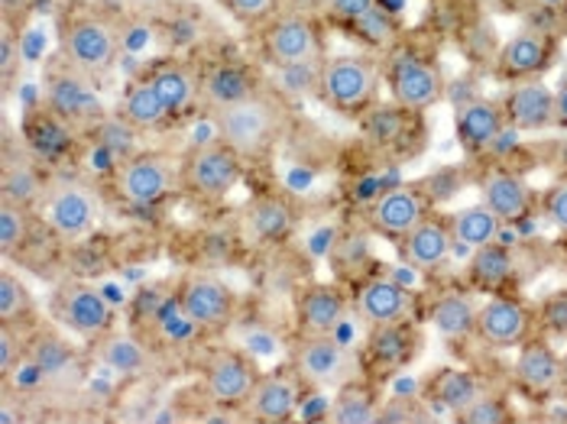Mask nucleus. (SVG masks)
I'll return each instance as SVG.
<instances>
[{
  "instance_id": "1",
  "label": "nucleus",
  "mask_w": 567,
  "mask_h": 424,
  "mask_svg": "<svg viewBox=\"0 0 567 424\" xmlns=\"http://www.w3.org/2000/svg\"><path fill=\"white\" fill-rule=\"evenodd\" d=\"M59 62L79 72L87 82H101L114 72L124 37L111 13L91 3H72L59 17Z\"/></svg>"
},
{
  "instance_id": "2",
  "label": "nucleus",
  "mask_w": 567,
  "mask_h": 424,
  "mask_svg": "<svg viewBox=\"0 0 567 424\" xmlns=\"http://www.w3.org/2000/svg\"><path fill=\"white\" fill-rule=\"evenodd\" d=\"M208 117L218 130L220 143H227L244 163H257L272 153L286 130V101L276 91L260 87L244 101L208 111Z\"/></svg>"
},
{
  "instance_id": "3",
  "label": "nucleus",
  "mask_w": 567,
  "mask_h": 424,
  "mask_svg": "<svg viewBox=\"0 0 567 424\" xmlns=\"http://www.w3.org/2000/svg\"><path fill=\"white\" fill-rule=\"evenodd\" d=\"M318 97L338 114H367L380 97V69L367 55H324Z\"/></svg>"
},
{
  "instance_id": "4",
  "label": "nucleus",
  "mask_w": 567,
  "mask_h": 424,
  "mask_svg": "<svg viewBox=\"0 0 567 424\" xmlns=\"http://www.w3.org/2000/svg\"><path fill=\"white\" fill-rule=\"evenodd\" d=\"M244 175V159L220 139L198 143L178 159V185L198 201L227 198Z\"/></svg>"
},
{
  "instance_id": "5",
  "label": "nucleus",
  "mask_w": 567,
  "mask_h": 424,
  "mask_svg": "<svg viewBox=\"0 0 567 424\" xmlns=\"http://www.w3.org/2000/svg\"><path fill=\"white\" fill-rule=\"evenodd\" d=\"M97 195L87 188L82 178H49L40 198V217L43 224L62 240H79L91 234V227L97 224Z\"/></svg>"
},
{
  "instance_id": "6",
  "label": "nucleus",
  "mask_w": 567,
  "mask_h": 424,
  "mask_svg": "<svg viewBox=\"0 0 567 424\" xmlns=\"http://www.w3.org/2000/svg\"><path fill=\"white\" fill-rule=\"evenodd\" d=\"M262 59L276 69L306 65L324 59V37L321 27L306 13H279L262 27Z\"/></svg>"
},
{
  "instance_id": "7",
  "label": "nucleus",
  "mask_w": 567,
  "mask_h": 424,
  "mask_svg": "<svg viewBox=\"0 0 567 424\" xmlns=\"http://www.w3.org/2000/svg\"><path fill=\"white\" fill-rule=\"evenodd\" d=\"M52 314L65 331H72L75 338L85 340H101L104 334H111V328H114L111 301L101 296L94 286L79 282V279H69V282H62L55 289Z\"/></svg>"
},
{
  "instance_id": "8",
  "label": "nucleus",
  "mask_w": 567,
  "mask_h": 424,
  "mask_svg": "<svg viewBox=\"0 0 567 424\" xmlns=\"http://www.w3.org/2000/svg\"><path fill=\"white\" fill-rule=\"evenodd\" d=\"M178 308L192 324L220 331L237 318V296L227 282L205 276V272H195L178 289Z\"/></svg>"
},
{
  "instance_id": "9",
  "label": "nucleus",
  "mask_w": 567,
  "mask_h": 424,
  "mask_svg": "<svg viewBox=\"0 0 567 424\" xmlns=\"http://www.w3.org/2000/svg\"><path fill=\"white\" fill-rule=\"evenodd\" d=\"M260 380L257 363L240 350H218V353H212V360L205 366V392L220 409L247 405Z\"/></svg>"
},
{
  "instance_id": "10",
  "label": "nucleus",
  "mask_w": 567,
  "mask_h": 424,
  "mask_svg": "<svg viewBox=\"0 0 567 424\" xmlns=\"http://www.w3.org/2000/svg\"><path fill=\"white\" fill-rule=\"evenodd\" d=\"M45 107L62 117L69 127H87L104 121V107L97 104L91 82L59 62L55 72L45 75Z\"/></svg>"
},
{
  "instance_id": "11",
  "label": "nucleus",
  "mask_w": 567,
  "mask_h": 424,
  "mask_svg": "<svg viewBox=\"0 0 567 424\" xmlns=\"http://www.w3.org/2000/svg\"><path fill=\"white\" fill-rule=\"evenodd\" d=\"M173 163L163 153H133L117 166V192L131 205H156L163 201L175 185Z\"/></svg>"
},
{
  "instance_id": "12",
  "label": "nucleus",
  "mask_w": 567,
  "mask_h": 424,
  "mask_svg": "<svg viewBox=\"0 0 567 424\" xmlns=\"http://www.w3.org/2000/svg\"><path fill=\"white\" fill-rule=\"evenodd\" d=\"M292 373L308 385H344L353 373V360L348 350L331 340V334H302L292 350Z\"/></svg>"
},
{
  "instance_id": "13",
  "label": "nucleus",
  "mask_w": 567,
  "mask_h": 424,
  "mask_svg": "<svg viewBox=\"0 0 567 424\" xmlns=\"http://www.w3.org/2000/svg\"><path fill=\"white\" fill-rule=\"evenodd\" d=\"M386 85H390L395 107H402L409 114L429 111L444 94V79H441L437 65L425 62V59H402V62H395L393 69H390V75H386Z\"/></svg>"
},
{
  "instance_id": "14",
  "label": "nucleus",
  "mask_w": 567,
  "mask_h": 424,
  "mask_svg": "<svg viewBox=\"0 0 567 424\" xmlns=\"http://www.w3.org/2000/svg\"><path fill=\"white\" fill-rule=\"evenodd\" d=\"M558 55V43L542 33V30H523L513 40H506V45L499 49L496 59V75L503 82H525L535 79L542 72H548L555 65Z\"/></svg>"
},
{
  "instance_id": "15",
  "label": "nucleus",
  "mask_w": 567,
  "mask_h": 424,
  "mask_svg": "<svg viewBox=\"0 0 567 424\" xmlns=\"http://www.w3.org/2000/svg\"><path fill=\"white\" fill-rule=\"evenodd\" d=\"M432 214V201L422 188H412V185H402L393 188L386 195H380L370 208V227L380 234V237H390V240H402L415 224H422L425 217Z\"/></svg>"
},
{
  "instance_id": "16",
  "label": "nucleus",
  "mask_w": 567,
  "mask_h": 424,
  "mask_svg": "<svg viewBox=\"0 0 567 424\" xmlns=\"http://www.w3.org/2000/svg\"><path fill=\"white\" fill-rule=\"evenodd\" d=\"M528 328H532V318H528L523 301H516V298L493 296L481 304L477 338L489 347H499V350L519 347L523 340H528Z\"/></svg>"
},
{
  "instance_id": "17",
  "label": "nucleus",
  "mask_w": 567,
  "mask_h": 424,
  "mask_svg": "<svg viewBox=\"0 0 567 424\" xmlns=\"http://www.w3.org/2000/svg\"><path fill=\"white\" fill-rule=\"evenodd\" d=\"M516 380L523 389L535 395H551L561 389L565 382V360L555 353V347L542 338H528L519 343L516 353V366H513Z\"/></svg>"
},
{
  "instance_id": "18",
  "label": "nucleus",
  "mask_w": 567,
  "mask_h": 424,
  "mask_svg": "<svg viewBox=\"0 0 567 424\" xmlns=\"http://www.w3.org/2000/svg\"><path fill=\"white\" fill-rule=\"evenodd\" d=\"M353 311L370 324V328H386L402 324L412 314V298L393 279H370L360 286L353 298Z\"/></svg>"
},
{
  "instance_id": "19",
  "label": "nucleus",
  "mask_w": 567,
  "mask_h": 424,
  "mask_svg": "<svg viewBox=\"0 0 567 424\" xmlns=\"http://www.w3.org/2000/svg\"><path fill=\"white\" fill-rule=\"evenodd\" d=\"M146 79L159 91V97L173 117H182L202 104V72L188 62H178V59L159 62V65H153V72Z\"/></svg>"
},
{
  "instance_id": "20",
  "label": "nucleus",
  "mask_w": 567,
  "mask_h": 424,
  "mask_svg": "<svg viewBox=\"0 0 567 424\" xmlns=\"http://www.w3.org/2000/svg\"><path fill=\"white\" fill-rule=\"evenodd\" d=\"M506 124L519 130H545L555 124V91L545 85L542 79H525L516 82L509 97L503 101Z\"/></svg>"
},
{
  "instance_id": "21",
  "label": "nucleus",
  "mask_w": 567,
  "mask_h": 424,
  "mask_svg": "<svg viewBox=\"0 0 567 424\" xmlns=\"http://www.w3.org/2000/svg\"><path fill=\"white\" fill-rule=\"evenodd\" d=\"M299 395H302V380L299 373L289 376V373H272V376H262L250 395V415L257 422L282 424L289 422L296 412H299Z\"/></svg>"
},
{
  "instance_id": "22",
  "label": "nucleus",
  "mask_w": 567,
  "mask_h": 424,
  "mask_svg": "<svg viewBox=\"0 0 567 424\" xmlns=\"http://www.w3.org/2000/svg\"><path fill=\"white\" fill-rule=\"evenodd\" d=\"M454 244V230H451V217H425L422 224H415L405 237H402V256L409 266L415 269H437Z\"/></svg>"
},
{
  "instance_id": "23",
  "label": "nucleus",
  "mask_w": 567,
  "mask_h": 424,
  "mask_svg": "<svg viewBox=\"0 0 567 424\" xmlns=\"http://www.w3.org/2000/svg\"><path fill=\"white\" fill-rule=\"evenodd\" d=\"M260 87V79L247 65H240V62L208 65L202 72V107L205 111H215V107H224V104H234V101L250 97Z\"/></svg>"
},
{
  "instance_id": "24",
  "label": "nucleus",
  "mask_w": 567,
  "mask_h": 424,
  "mask_svg": "<svg viewBox=\"0 0 567 424\" xmlns=\"http://www.w3.org/2000/svg\"><path fill=\"white\" fill-rule=\"evenodd\" d=\"M299 331L302 334H334L341 328V321L348 318V298L341 296V289L334 286H308L299 296Z\"/></svg>"
},
{
  "instance_id": "25",
  "label": "nucleus",
  "mask_w": 567,
  "mask_h": 424,
  "mask_svg": "<svg viewBox=\"0 0 567 424\" xmlns=\"http://www.w3.org/2000/svg\"><path fill=\"white\" fill-rule=\"evenodd\" d=\"M483 205L496 214L503 224H519L532 214V188L516 172L496 169L483 178Z\"/></svg>"
},
{
  "instance_id": "26",
  "label": "nucleus",
  "mask_w": 567,
  "mask_h": 424,
  "mask_svg": "<svg viewBox=\"0 0 567 424\" xmlns=\"http://www.w3.org/2000/svg\"><path fill=\"white\" fill-rule=\"evenodd\" d=\"M506 127V111L496 101L477 97L457 111V143L471 153L486 149Z\"/></svg>"
},
{
  "instance_id": "27",
  "label": "nucleus",
  "mask_w": 567,
  "mask_h": 424,
  "mask_svg": "<svg viewBox=\"0 0 567 424\" xmlns=\"http://www.w3.org/2000/svg\"><path fill=\"white\" fill-rule=\"evenodd\" d=\"M477 314H481V304L474 301V296L444 292L432 304V328L444 340L467 338V334H477Z\"/></svg>"
},
{
  "instance_id": "28",
  "label": "nucleus",
  "mask_w": 567,
  "mask_h": 424,
  "mask_svg": "<svg viewBox=\"0 0 567 424\" xmlns=\"http://www.w3.org/2000/svg\"><path fill=\"white\" fill-rule=\"evenodd\" d=\"M299 214L286 198H262L247 214V230L262 244H282L292 237Z\"/></svg>"
},
{
  "instance_id": "29",
  "label": "nucleus",
  "mask_w": 567,
  "mask_h": 424,
  "mask_svg": "<svg viewBox=\"0 0 567 424\" xmlns=\"http://www.w3.org/2000/svg\"><path fill=\"white\" fill-rule=\"evenodd\" d=\"M94 343H97V360L107 370H114V373H121L127 380L143 376L153 366L150 350L136 338H131V334H104V338L94 340Z\"/></svg>"
},
{
  "instance_id": "30",
  "label": "nucleus",
  "mask_w": 567,
  "mask_h": 424,
  "mask_svg": "<svg viewBox=\"0 0 567 424\" xmlns=\"http://www.w3.org/2000/svg\"><path fill=\"white\" fill-rule=\"evenodd\" d=\"M121 117L133 124L136 130H153V127H163L173 114H169V107L163 104V97H159V91L153 87L150 79H140V82H133L127 91H124V101H121Z\"/></svg>"
},
{
  "instance_id": "31",
  "label": "nucleus",
  "mask_w": 567,
  "mask_h": 424,
  "mask_svg": "<svg viewBox=\"0 0 567 424\" xmlns=\"http://www.w3.org/2000/svg\"><path fill=\"white\" fill-rule=\"evenodd\" d=\"M451 230L464 247L481 250L486 244H496V237L503 230V220L486 205H471V208H461V211L451 214Z\"/></svg>"
},
{
  "instance_id": "32",
  "label": "nucleus",
  "mask_w": 567,
  "mask_h": 424,
  "mask_svg": "<svg viewBox=\"0 0 567 424\" xmlns=\"http://www.w3.org/2000/svg\"><path fill=\"white\" fill-rule=\"evenodd\" d=\"M37 208H27L20 201H10V198H0V254L10 256L23 254L33 240V230H37Z\"/></svg>"
},
{
  "instance_id": "33",
  "label": "nucleus",
  "mask_w": 567,
  "mask_h": 424,
  "mask_svg": "<svg viewBox=\"0 0 567 424\" xmlns=\"http://www.w3.org/2000/svg\"><path fill=\"white\" fill-rule=\"evenodd\" d=\"M45 182L37 175V169L27 159H3V178H0V198L20 201L27 208H40Z\"/></svg>"
},
{
  "instance_id": "34",
  "label": "nucleus",
  "mask_w": 567,
  "mask_h": 424,
  "mask_svg": "<svg viewBox=\"0 0 567 424\" xmlns=\"http://www.w3.org/2000/svg\"><path fill=\"white\" fill-rule=\"evenodd\" d=\"M23 340H27V363H30L40 376L55 380V376H62V373L75 363L72 347L62 338H55V334H33V338Z\"/></svg>"
},
{
  "instance_id": "35",
  "label": "nucleus",
  "mask_w": 567,
  "mask_h": 424,
  "mask_svg": "<svg viewBox=\"0 0 567 424\" xmlns=\"http://www.w3.org/2000/svg\"><path fill=\"white\" fill-rule=\"evenodd\" d=\"M33 296L13 269H0V328H23L33 318Z\"/></svg>"
},
{
  "instance_id": "36",
  "label": "nucleus",
  "mask_w": 567,
  "mask_h": 424,
  "mask_svg": "<svg viewBox=\"0 0 567 424\" xmlns=\"http://www.w3.org/2000/svg\"><path fill=\"white\" fill-rule=\"evenodd\" d=\"M380 418V405L367 385H338V395L331 402V422L338 424H373Z\"/></svg>"
},
{
  "instance_id": "37",
  "label": "nucleus",
  "mask_w": 567,
  "mask_h": 424,
  "mask_svg": "<svg viewBox=\"0 0 567 424\" xmlns=\"http://www.w3.org/2000/svg\"><path fill=\"white\" fill-rule=\"evenodd\" d=\"M513 269H516V259H513L509 250H503L496 244H486L471 259V282H474V289L489 292V289L506 286L509 276H513Z\"/></svg>"
},
{
  "instance_id": "38",
  "label": "nucleus",
  "mask_w": 567,
  "mask_h": 424,
  "mask_svg": "<svg viewBox=\"0 0 567 424\" xmlns=\"http://www.w3.org/2000/svg\"><path fill=\"white\" fill-rule=\"evenodd\" d=\"M435 395L441 399L444 409H451L454 415H461L464 409H471L481 399V382L474 380L464 370H441L435 376Z\"/></svg>"
},
{
  "instance_id": "39",
  "label": "nucleus",
  "mask_w": 567,
  "mask_h": 424,
  "mask_svg": "<svg viewBox=\"0 0 567 424\" xmlns=\"http://www.w3.org/2000/svg\"><path fill=\"white\" fill-rule=\"evenodd\" d=\"M218 3L247 27H266L272 17H279V0H218Z\"/></svg>"
},
{
  "instance_id": "40",
  "label": "nucleus",
  "mask_w": 567,
  "mask_h": 424,
  "mask_svg": "<svg viewBox=\"0 0 567 424\" xmlns=\"http://www.w3.org/2000/svg\"><path fill=\"white\" fill-rule=\"evenodd\" d=\"M370 350H373V356H377V360H383V363H402V360L409 356V338L399 331V324L373 328Z\"/></svg>"
},
{
  "instance_id": "41",
  "label": "nucleus",
  "mask_w": 567,
  "mask_h": 424,
  "mask_svg": "<svg viewBox=\"0 0 567 424\" xmlns=\"http://www.w3.org/2000/svg\"><path fill=\"white\" fill-rule=\"evenodd\" d=\"M383 424H422L429 422V409L412 399V395H395L386 405H380V418Z\"/></svg>"
},
{
  "instance_id": "42",
  "label": "nucleus",
  "mask_w": 567,
  "mask_h": 424,
  "mask_svg": "<svg viewBox=\"0 0 567 424\" xmlns=\"http://www.w3.org/2000/svg\"><path fill=\"white\" fill-rule=\"evenodd\" d=\"M464 424H509L513 422V412L503 399L496 395H481L471 409H464L457 415Z\"/></svg>"
},
{
  "instance_id": "43",
  "label": "nucleus",
  "mask_w": 567,
  "mask_h": 424,
  "mask_svg": "<svg viewBox=\"0 0 567 424\" xmlns=\"http://www.w3.org/2000/svg\"><path fill=\"white\" fill-rule=\"evenodd\" d=\"M101 130V143L124 163V159H131L133 156V124H127L124 117H117V121H111V124H97Z\"/></svg>"
},
{
  "instance_id": "44",
  "label": "nucleus",
  "mask_w": 567,
  "mask_h": 424,
  "mask_svg": "<svg viewBox=\"0 0 567 424\" xmlns=\"http://www.w3.org/2000/svg\"><path fill=\"white\" fill-rule=\"evenodd\" d=\"M399 114H402V107H395V111H373V114L367 117V136H370L373 143H380V146H393L395 139L402 136Z\"/></svg>"
},
{
  "instance_id": "45",
  "label": "nucleus",
  "mask_w": 567,
  "mask_h": 424,
  "mask_svg": "<svg viewBox=\"0 0 567 424\" xmlns=\"http://www.w3.org/2000/svg\"><path fill=\"white\" fill-rule=\"evenodd\" d=\"M27 363V340L17 338L13 328H0V376L3 382L13 376V370Z\"/></svg>"
},
{
  "instance_id": "46",
  "label": "nucleus",
  "mask_w": 567,
  "mask_h": 424,
  "mask_svg": "<svg viewBox=\"0 0 567 424\" xmlns=\"http://www.w3.org/2000/svg\"><path fill=\"white\" fill-rule=\"evenodd\" d=\"M318 3L324 7L328 17L344 20V23H357V20H363L367 13L377 10V0H318Z\"/></svg>"
},
{
  "instance_id": "47",
  "label": "nucleus",
  "mask_w": 567,
  "mask_h": 424,
  "mask_svg": "<svg viewBox=\"0 0 567 424\" xmlns=\"http://www.w3.org/2000/svg\"><path fill=\"white\" fill-rule=\"evenodd\" d=\"M545 214H548V220L558 230L567 234V182H558L555 188H548V195H545Z\"/></svg>"
},
{
  "instance_id": "48",
  "label": "nucleus",
  "mask_w": 567,
  "mask_h": 424,
  "mask_svg": "<svg viewBox=\"0 0 567 424\" xmlns=\"http://www.w3.org/2000/svg\"><path fill=\"white\" fill-rule=\"evenodd\" d=\"M13 59H17V40L10 30H3V40H0V75H3V85L10 87L13 79Z\"/></svg>"
},
{
  "instance_id": "49",
  "label": "nucleus",
  "mask_w": 567,
  "mask_h": 424,
  "mask_svg": "<svg viewBox=\"0 0 567 424\" xmlns=\"http://www.w3.org/2000/svg\"><path fill=\"white\" fill-rule=\"evenodd\" d=\"M545 318H548V324H551L555 331H567V298L551 301L548 311H545Z\"/></svg>"
},
{
  "instance_id": "50",
  "label": "nucleus",
  "mask_w": 567,
  "mask_h": 424,
  "mask_svg": "<svg viewBox=\"0 0 567 424\" xmlns=\"http://www.w3.org/2000/svg\"><path fill=\"white\" fill-rule=\"evenodd\" d=\"M555 124L567 130V79L555 91Z\"/></svg>"
},
{
  "instance_id": "51",
  "label": "nucleus",
  "mask_w": 567,
  "mask_h": 424,
  "mask_svg": "<svg viewBox=\"0 0 567 424\" xmlns=\"http://www.w3.org/2000/svg\"><path fill=\"white\" fill-rule=\"evenodd\" d=\"M561 27L567 30V0H565V7H561Z\"/></svg>"
},
{
  "instance_id": "52",
  "label": "nucleus",
  "mask_w": 567,
  "mask_h": 424,
  "mask_svg": "<svg viewBox=\"0 0 567 424\" xmlns=\"http://www.w3.org/2000/svg\"><path fill=\"white\" fill-rule=\"evenodd\" d=\"M561 389H565V392H567V360H565V382H561Z\"/></svg>"
},
{
  "instance_id": "53",
  "label": "nucleus",
  "mask_w": 567,
  "mask_h": 424,
  "mask_svg": "<svg viewBox=\"0 0 567 424\" xmlns=\"http://www.w3.org/2000/svg\"><path fill=\"white\" fill-rule=\"evenodd\" d=\"M150 3H153V0H150ZM156 3H159V0H156Z\"/></svg>"
}]
</instances>
